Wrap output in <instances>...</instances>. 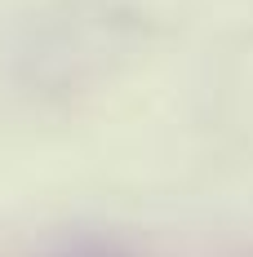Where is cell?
Wrapping results in <instances>:
<instances>
[]
</instances>
